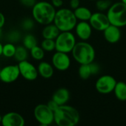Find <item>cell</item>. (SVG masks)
I'll use <instances>...</instances> for the list:
<instances>
[{
    "mask_svg": "<svg viewBox=\"0 0 126 126\" xmlns=\"http://www.w3.org/2000/svg\"><path fill=\"white\" fill-rule=\"evenodd\" d=\"M103 35L107 42L110 44H116L120 40L121 31L120 27L110 24L103 30Z\"/></svg>",
    "mask_w": 126,
    "mask_h": 126,
    "instance_id": "cell-15",
    "label": "cell"
},
{
    "mask_svg": "<svg viewBox=\"0 0 126 126\" xmlns=\"http://www.w3.org/2000/svg\"><path fill=\"white\" fill-rule=\"evenodd\" d=\"M80 0H70L69 1V6L72 10H75L78 7H80Z\"/></svg>",
    "mask_w": 126,
    "mask_h": 126,
    "instance_id": "cell-33",
    "label": "cell"
},
{
    "mask_svg": "<svg viewBox=\"0 0 126 126\" xmlns=\"http://www.w3.org/2000/svg\"><path fill=\"white\" fill-rule=\"evenodd\" d=\"M28 55H29L28 49L23 45L22 46L19 45L16 47V52H15L13 58H15L16 61H17L18 62H20V61L27 60L28 58Z\"/></svg>",
    "mask_w": 126,
    "mask_h": 126,
    "instance_id": "cell-21",
    "label": "cell"
},
{
    "mask_svg": "<svg viewBox=\"0 0 126 126\" xmlns=\"http://www.w3.org/2000/svg\"><path fill=\"white\" fill-rule=\"evenodd\" d=\"M53 23L61 32L72 31L75 29L78 19L75 16L73 10L71 8H60L56 10Z\"/></svg>",
    "mask_w": 126,
    "mask_h": 126,
    "instance_id": "cell-3",
    "label": "cell"
},
{
    "mask_svg": "<svg viewBox=\"0 0 126 126\" xmlns=\"http://www.w3.org/2000/svg\"><path fill=\"white\" fill-rule=\"evenodd\" d=\"M90 67H91V69H92V75H97L100 71V66L98 63H94V61L90 63Z\"/></svg>",
    "mask_w": 126,
    "mask_h": 126,
    "instance_id": "cell-30",
    "label": "cell"
},
{
    "mask_svg": "<svg viewBox=\"0 0 126 126\" xmlns=\"http://www.w3.org/2000/svg\"><path fill=\"white\" fill-rule=\"evenodd\" d=\"M35 21L33 19V18H24L21 22V27L24 30L30 31L34 27Z\"/></svg>",
    "mask_w": 126,
    "mask_h": 126,
    "instance_id": "cell-28",
    "label": "cell"
},
{
    "mask_svg": "<svg viewBox=\"0 0 126 126\" xmlns=\"http://www.w3.org/2000/svg\"><path fill=\"white\" fill-rule=\"evenodd\" d=\"M41 47L45 52H52L55 49V41L53 39L44 38L41 44Z\"/></svg>",
    "mask_w": 126,
    "mask_h": 126,
    "instance_id": "cell-26",
    "label": "cell"
},
{
    "mask_svg": "<svg viewBox=\"0 0 126 126\" xmlns=\"http://www.w3.org/2000/svg\"><path fill=\"white\" fill-rule=\"evenodd\" d=\"M21 4L27 7H32L37 2L36 0H19Z\"/></svg>",
    "mask_w": 126,
    "mask_h": 126,
    "instance_id": "cell-31",
    "label": "cell"
},
{
    "mask_svg": "<svg viewBox=\"0 0 126 126\" xmlns=\"http://www.w3.org/2000/svg\"><path fill=\"white\" fill-rule=\"evenodd\" d=\"M73 11H74L76 18L79 21H89V20L90 19V18L92 15V11L86 7L80 6L78 8H76L75 10H74Z\"/></svg>",
    "mask_w": 126,
    "mask_h": 126,
    "instance_id": "cell-19",
    "label": "cell"
},
{
    "mask_svg": "<svg viewBox=\"0 0 126 126\" xmlns=\"http://www.w3.org/2000/svg\"><path fill=\"white\" fill-rule=\"evenodd\" d=\"M107 16L111 24L120 28L126 26V4L122 1L112 4L108 10Z\"/></svg>",
    "mask_w": 126,
    "mask_h": 126,
    "instance_id": "cell-5",
    "label": "cell"
},
{
    "mask_svg": "<svg viewBox=\"0 0 126 126\" xmlns=\"http://www.w3.org/2000/svg\"><path fill=\"white\" fill-rule=\"evenodd\" d=\"M121 1H122V2H123V3H125V4H126V0H121Z\"/></svg>",
    "mask_w": 126,
    "mask_h": 126,
    "instance_id": "cell-39",
    "label": "cell"
},
{
    "mask_svg": "<svg viewBox=\"0 0 126 126\" xmlns=\"http://www.w3.org/2000/svg\"><path fill=\"white\" fill-rule=\"evenodd\" d=\"M30 54L34 60L41 61L44 58L45 51L42 49L41 47L36 45L31 49H30Z\"/></svg>",
    "mask_w": 126,
    "mask_h": 126,
    "instance_id": "cell-24",
    "label": "cell"
},
{
    "mask_svg": "<svg viewBox=\"0 0 126 126\" xmlns=\"http://www.w3.org/2000/svg\"><path fill=\"white\" fill-rule=\"evenodd\" d=\"M20 72L18 64L7 65L0 69V80L5 83H11L18 80Z\"/></svg>",
    "mask_w": 126,
    "mask_h": 126,
    "instance_id": "cell-9",
    "label": "cell"
},
{
    "mask_svg": "<svg viewBox=\"0 0 126 126\" xmlns=\"http://www.w3.org/2000/svg\"><path fill=\"white\" fill-rule=\"evenodd\" d=\"M5 24V17L2 13L0 12V28H2Z\"/></svg>",
    "mask_w": 126,
    "mask_h": 126,
    "instance_id": "cell-35",
    "label": "cell"
},
{
    "mask_svg": "<svg viewBox=\"0 0 126 126\" xmlns=\"http://www.w3.org/2000/svg\"><path fill=\"white\" fill-rule=\"evenodd\" d=\"M111 4L112 3L111 0H97L95 4L97 9L100 12L108 10Z\"/></svg>",
    "mask_w": 126,
    "mask_h": 126,
    "instance_id": "cell-29",
    "label": "cell"
},
{
    "mask_svg": "<svg viewBox=\"0 0 126 126\" xmlns=\"http://www.w3.org/2000/svg\"><path fill=\"white\" fill-rule=\"evenodd\" d=\"M70 93L66 88H60L57 89L52 94V99L55 101L59 106L65 105L69 100Z\"/></svg>",
    "mask_w": 126,
    "mask_h": 126,
    "instance_id": "cell-16",
    "label": "cell"
},
{
    "mask_svg": "<svg viewBox=\"0 0 126 126\" xmlns=\"http://www.w3.org/2000/svg\"><path fill=\"white\" fill-rule=\"evenodd\" d=\"M60 32L61 31L57 27V26L54 23H51L45 25V27L42 30V36L44 38L55 40Z\"/></svg>",
    "mask_w": 126,
    "mask_h": 126,
    "instance_id": "cell-18",
    "label": "cell"
},
{
    "mask_svg": "<svg viewBox=\"0 0 126 126\" xmlns=\"http://www.w3.org/2000/svg\"><path fill=\"white\" fill-rule=\"evenodd\" d=\"M51 3L55 8H60L63 5V0H51Z\"/></svg>",
    "mask_w": 126,
    "mask_h": 126,
    "instance_id": "cell-34",
    "label": "cell"
},
{
    "mask_svg": "<svg viewBox=\"0 0 126 126\" xmlns=\"http://www.w3.org/2000/svg\"><path fill=\"white\" fill-rule=\"evenodd\" d=\"M72 54L75 61L80 64L90 63L95 59L94 48L86 41L77 42L72 51Z\"/></svg>",
    "mask_w": 126,
    "mask_h": 126,
    "instance_id": "cell-4",
    "label": "cell"
},
{
    "mask_svg": "<svg viewBox=\"0 0 126 126\" xmlns=\"http://www.w3.org/2000/svg\"><path fill=\"white\" fill-rule=\"evenodd\" d=\"M90 1H95V0H90Z\"/></svg>",
    "mask_w": 126,
    "mask_h": 126,
    "instance_id": "cell-40",
    "label": "cell"
},
{
    "mask_svg": "<svg viewBox=\"0 0 126 126\" xmlns=\"http://www.w3.org/2000/svg\"><path fill=\"white\" fill-rule=\"evenodd\" d=\"M117 83V81L113 76L104 75L97 80L95 89L97 92L102 94H108L114 92Z\"/></svg>",
    "mask_w": 126,
    "mask_h": 126,
    "instance_id": "cell-8",
    "label": "cell"
},
{
    "mask_svg": "<svg viewBox=\"0 0 126 126\" xmlns=\"http://www.w3.org/2000/svg\"><path fill=\"white\" fill-rule=\"evenodd\" d=\"M75 30L77 36L81 41L89 40L92 34V27L89 22L86 21H80L78 22Z\"/></svg>",
    "mask_w": 126,
    "mask_h": 126,
    "instance_id": "cell-14",
    "label": "cell"
},
{
    "mask_svg": "<svg viewBox=\"0 0 126 126\" xmlns=\"http://www.w3.org/2000/svg\"><path fill=\"white\" fill-rule=\"evenodd\" d=\"M47 106H48V107L54 112L58 108V106H59V105L55 102V101H54L52 99L51 100H49L48 103H47Z\"/></svg>",
    "mask_w": 126,
    "mask_h": 126,
    "instance_id": "cell-32",
    "label": "cell"
},
{
    "mask_svg": "<svg viewBox=\"0 0 126 126\" xmlns=\"http://www.w3.org/2000/svg\"><path fill=\"white\" fill-rule=\"evenodd\" d=\"M1 118H2V116H1V114H0V123H1Z\"/></svg>",
    "mask_w": 126,
    "mask_h": 126,
    "instance_id": "cell-38",
    "label": "cell"
},
{
    "mask_svg": "<svg viewBox=\"0 0 126 126\" xmlns=\"http://www.w3.org/2000/svg\"><path fill=\"white\" fill-rule=\"evenodd\" d=\"M2 36V30H1V28H0V38H1Z\"/></svg>",
    "mask_w": 126,
    "mask_h": 126,
    "instance_id": "cell-37",
    "label": "cell"
},
{
    "mask_svg": "<svg viewBox=\"0 0 126 126\" xmlns=\"http://www.w3.org/2000/svg\"><path fill=\"white\" fill-rule=\"evenodd\" d=\"M20 75L27 80L33 81L38 76V69L27 60L20 61L18 63Z\"/></svg>",
    "mask_w": 126,
    "mask_h": 126,
    "instance_id": "cell-10",
    "label": "cell"
},
{
    "mask_svg": "<svg viewBox=\"0 0 126 126\" xmlns=\"http://www.w3.org/2000/svg\"><path fill=\"white\" fill-rule=\"evenodd\" d=\"M78 75L79 77L82 80H87L91 76H92V69L90 67V64H80L79 69H78Z\"/></svg>",
    "mask_w": 126,
    "mask_h": 126,
    "instance_id": "cell-23",
    "label": "cell"
},
{
    "mask_svg": "<svg viewBox=\"0 0 126 126\" xmlns=\"http://www.w3.org/2000/svg\"><path fill=\"white\" fill-rule=\"evenodd\" d=\"M16 46L10 42H7L4 45H3L2 49V55L6 58H13L16 52Z\"/></svg>",
    "mask_w": 126,
    "mask_h": 126,
    "instance_id": "cell-25",
    "label": "cell"
},
{
    "mask_svg": "<svg viewBox=\"0 0 126 126\" xmlns=\"http://www.w3.org/2000/svg\"><path fill=\"white\" fill-rule=\"evenodd\" d=\"M114 92L117 99L120 101L126 100V83L123 81L117 82L115 88L114 89Z\"/></svg>",
    "mask_w": 126,
    "mask_h": 126,
    "instance_id": "cell-20",
    "label": "cell"
},
{
    "mask_svg": "<svg viewBox=\"0 0 126 126\" xmlns=\"http://www.w3.org/2000/svg\"><path fill=\"white\" fill-rule=\"evenodd\" d=\"M23 46L25 47L28 50L31 49L35 46L38 45V41L35 35L31 33H28L25 35L23 38Z\"/></svg>",
    "mask_w": 126,
    "mask_h": 126,
    "instance_id": "cell-22",
    "label": "cell"
},
{
    "mask_svg": "<svg viewBox=\"0 0 126 126\" xmlns=\"http://www.w3.org/2000/svg\"><path fill=\"white\" fill-rule=\"evenodd\" d=\"M89 22L92 29L100 32H103V30L111 24L107 14H104L100 11L92 13Z\"/></svg>",
    "mask_w": 126,
    "mask_h": 126,
    "instance_id": "cell-11",
    "label": "cell"
},
{
    "mask_svg": "<svg viewBox=\"0 0 126 126\" xmlns=\"http://www.w3.org/2000/svg\"><path fill=\"white\" fill-rule=\"evenodd\" d=\"M55 50L65 53L72 52L76 44V38L71 31L61 32L55 38Z\"/></svg>",
    "mask_w": 126,
    "mask_h": 126,
    "instance_id": "cell-6",
    "label": "cell"
},
{
    "mask_svg": "<svg viewBox=\"0 0 126 126\" xmlns=\"http://www.w3.org/2000/svg\"><path fill=\"white\" fill-rule=\"evenodd\" d=\"M37 69L38 75L44 79H49L52 78L54 74L53 66L46 61L40 62Z\"/></svg>",
    "mask_w": 126,
    "mask_h": 126,
    "instance_id": "cell-17",
    "label": "cell"
},
{
    "mask_svg": "<svg viewBox=\"0 0 126 126\" xmlns=\"http://www.w3.org/2000/svg\"><path fill=\"white\" fill-rule=\"evenodd\" d=\"M2 49H3V45H2L1 43L0 42V56L2 55Z\"/></svg>",
    "mask_w": 126,
    "mask_h": 126,
    "instance_id": "cell-36",
    "label": "cell"
},
{
    "mask_svg": "<svg viewBox=\"0 0 126 126\" xmlns=\"http://www.w3.org/2000/svg\"><path fill=\"white\" fill-rule=\"evenodd\" d=\"M1 123L3 126H24L25 120L20 114L10 111L2 116Z\"/></svg>",
    "mask_w": 126,
    "mask_h": 126,
    "instance_id": "cell-13",
    "label": "cell"
},
{
    "mask_svg": "<svg viewBox=\"0 0 126 126\" xmlns=\"http://www.w3.org/2000/svg\"><path fill=\"white\" fill-rule=\"evenodd\" d=\"M21 38V34L18 30H13L10 31L7 35V40L8 42L16 44L19 41V40Z\"/></svg>",
    "mask_w": 126,
    "mask_h": 126,
    "instance_id": "cell-27",
    "label": "cell"
},
{
    "mask_svg": "<svg viewBox=\"0 0 126 126\" xmlns=\"http://www.w3.org/2000/svg\"><path fill=\"white\" fill-rule=\"evenodd\" d=\"M52 63L55 69L58 71H66L71 65V59L68 53L56 51L52 57Z\"/></svg>",
    "mask_w": 126,
    "mask_h": 126,
    "instance_id": "cell-12",
    "label": "cell"
},
{
    "mask_svg": "<svg viewBox=\"0 0 126 126\" xmlns=\"http://www.w3.org/2000/svg\"><path fill=\"white\" fill-rule=\"evenodd\" d=\"M34 117L41 126H47L54 122V112L47 104H38L34 109Z\"/></svg>",
    "mask_w": 126,
    "mask_h": 126,
    "instance_id": "cell-7",
    "label": "cell"
},
{
    "mask_svg": "<svg viewBox=\"0 0 126 126\" xmlns=\"http://www.w3.org/2000/svg\"><path fill=\"white\" fill-rule=\"evenodd\" d=\"M80 121L78 111L69 105L59 106L54 111V122L58 126H75Z\"/></svg>",
    "mask_w": 126,
    "mask_h": 126,
    "instance_id": "cell-2",
    "label": "cell"
},
{
    "mask_svg": "<svg viewBox=\"0 0 126 126\" xmlns=\"http://www.w3.org/2000/svg\"><path fill=\"white\" fill-rule=\"evenodd\" d=\"M55 7L51 2L46 1H38L32 7V16L35 22L47 25L53 23L55 16Z\"/></svg>",
    "mask_w": 126,
    "mask_h": 126,
    "instance_id": "cell-1",
    "label": "cell"
}]
</instances>
